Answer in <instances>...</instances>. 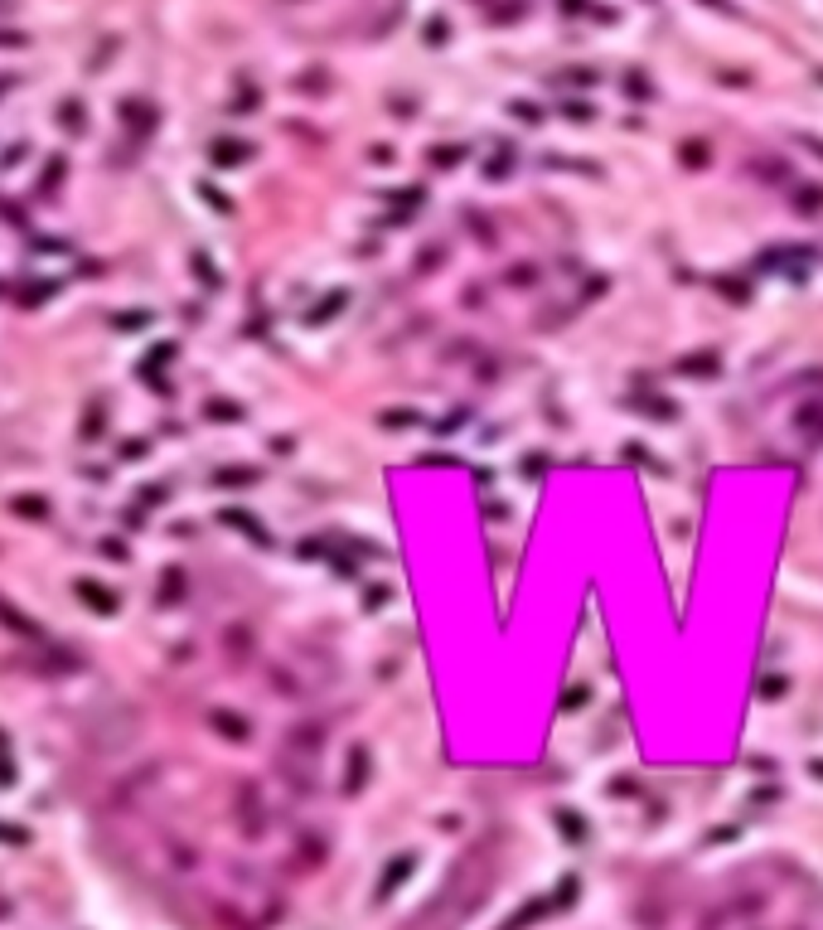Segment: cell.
Here are the masks:
<instances>
[{
    "mask_svg": "<svg viewBox=\"0 0 823 930\" xmlns=\"http://www.w3.org/2000/svg\"><path fill=\"white\" fill-rule=\"evenodd\" d=\"M407 872H412V858H402L397 868H387V877H383V897H387V892H392V887H397V882H402Z\"/></svg>",
    "mask_w": 823,
    "mask_h": 930,
    "instance_id": "1",
    "label": "cell"
}]
</instances>
